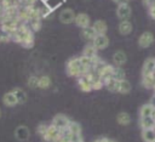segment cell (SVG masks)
Segmentation results:
<instances>
[{
	"instance_id": "obj_1",
	"label": "cell",
	"mask_w": 155,
	"mask_h": 142,
	"mask_svg": "<svg viewBox=\"0 0 155 142\" xmlns=\"http://www.w3.org/2000/svg\"><path fill=\"white\" fill-rule=\"evenodd\" d=\"M12 41L19 44L21 46H23L25 49H31L34 46V41H35L34 32L29 28L28 24L21 23L17 27V29L12 33Z\"/></svg>"
},
{
	"instance_id": "obj_2",
	"label": "cell",
	"mask_w": 155,
	"mask_h": 142,
	"mask_svg": "<svg viewBox=\"0 0 155 142\" xmlns=\"http://www.w3.org/2000/svg\"><path fill=\"white\" fill-rule=\"evenodd\" d=\"M65 72L71 78H80V76L85 75L88 70L81 64L79 57H73V58H69L67 61V63H65Z\"/></svg>"
},
{
	"instance_id": "obj_3",
	"label": "cell",
	"mask_w": 155,
	"mask_h": 142,
	"mask_svg": "<svg viewBox=\"0 0 155 142\" xmlns=\"http://www.w3.org/2000/svg\"><path fill=\"white\" fill-rule=\"evenodd\" d=\"M115 12L120 21H130L131 15H132V8H131L128 1H124L121 4H117Z\"/></svg>"
},
{
	"instance_id": "obj_4",
	"label": "cell",
	"mask_w": 155,
	"mask_h": 142,
	"mask_svg": "<svg viewBox=\"0 0 155 142\" xmlns=\"http://www.w3.org/2000/svg\"><path fill=\"white\" fill-rule=\"evenodd\" d=\"M19 24H21V22L18 21L17 17H13V18H4V21H2V23L0 25V29L12 35V33L17 29V27Z\"/></svg>"
},
{
	"instance_id": "obj_5",
	"label": "cell",
	"mask_w": 155,
	"mask_h": 142,
	"mask_svg": "<svg viewBox=\"0 0 155 142\" xmlns=\"http://www.w3.org/2000/svg\"><path fill=\"white\" fill-rule=\"evenodd\" d=\"M70 119L65 115V114H56L54 117H53V119H52V121H51V124L53 125V126H56L58 130H64V129H67L68 126H69V124H70Z\"/></svg>"
},
{
	"instance_id": "obj_6",
	"label": "cell",
	"mask_w": 155,
	"mask_h": 142,
	"mask_svg": "<svg viewBox=\"0 0 155 142\" xmlns=\"http://www.w3.org/2000/svg\"><path fill=\"white\" fill-rule=\"evenodd\" d=\"M75 12L73 8H63L61 12H59V22L63 23V24H70V23H74V19H75Z\"/></svg>"
},
{
	"instance_id": "obj_7",
	"label": "cell",
	"mask_w": 155,
	"mask_h": 142,
	"mask_svg": "<svg viewBox=\"0 0 155 142\" xmlns=\"http://www.w3.org/2000/svg\"><path fill=\"white\" fill-rule=\"evenodd\" d=\"M59 134H61V130H58L56 126H53L52 124H50L47 126L46 134L42 137V140L45 142H57L58 138H59Z\"/></svg>"
},
{
	"instance_id": "obj_8",
	"label": "cell",
	"mask_w": 155,
	"mask_h": 142,
	"mask_svg": "<svg viewBox=\"0 0 155 142\" xmlns=\"http://www.w3.org/2000/svg\"><path fill=\"white\" fill-rule=\"evenodd\" d=\"M91 44L96 47L97 51L104 50V49H107L108 45H109V38H108L105 34H98V35H96V36L93 38V40L91 41Z\"/></svg>"
},
{
	"instance_id": "obj_9",
	"label": "cell",
	"mask_w": 155,
	"mask_h": 142,
	"mask_svg": "<svg viewBox=\"0 0 155 142\" xmlns=\"http://www.w3.org/2000/svg\"><path fill=\"white\" fill-rule=\"evenodd\" d=\"M154 40H155V38H154V34L151 32H144L138 38V45L142 49H147L154 42Z\"/></svg>"
},
{
	"instance_id": "obj_10",
	"label": "cell",
	"mask_w": 155,
	"mask_h": 142,
	"mask_svg": "<svg viewBox=\"0 0 155 142\" xmlns=\"http://www.w3.org/2000/svg\"><path fill=\"white\" fill-rule=\"evenodd\" d=\"M74 23H75L79 28L84 29V28L91 25V18H90V16H88L87 13H85V12H80V13L75 15Z\"/></svg>"
},
{
	"instance_id": "obj_11",
	"label": "cell",
	"mask_w": 155,
	"mask_h": 142,
	"mask_svg": "<svg viewBox=\"0 0 155 142\" xmlns=\"http://www.w3.org/2000/svg\"><path fill=\"white\" fill-rule=\"evenodd\" d=\"M15 137L18 140V141H28L29 137H30V130L28 126L25 125H18L15 130Z\"/></svg>"
},
{
	"instance_id": "obj_12",
	"label": "cell",
	"mask_w": 155,
	"mask_h": 142,
	"mask_svg": "<svg viewBox=\"0 0 155 142\" xmlns=\"http://www.w3.org/2000/svg\"><path fill=\"white\" fill-rule=\"evenodd\" d=\"M155 72V58L154 57H149L145 59L143 68H142V75H153V73Z\"/></svg>"
},
{
	"instance_id": "obj_13",
	"label": "cell",
	"mask_w": 155,
	"mask_h": 142,
	"mask_svg": "<svg viewBox=\"0 0 155 142\" xmlns=\"http://www.w3.org/2000/svg\"><path fill=\"white\" fill-rule=\"evenodd\" d=\"M113 70H114V66L107 63V64L103 67V69L99 72V76H101V79H102L103 84H105L108 80L113 79Z\"/></svg>"
},
{
	"instance_id": "obj_14",
	"label": "cell",
	"mask_w": 155,
	"mask_h": 142,
	"mask_svg": "<svg viewBox=\"0 0 155 142\" xmlns=\"http://www.w3.org/2000/svg\"><path fill=\"white\" fill-rule=\"evenodd\" d=\"M127 61V56L122 50H117L115 51V53L113 55V62L115 64V67H121L126 63Z\"/></svg>"
},
{
	"instance_id": "obj_15",
	"label": "cell",
	"mask_w": 155,
	"mask_h": 142,
	"mask_svg": "<svg viewBox=\"0 0 155 142\" xmlns=\"http://www.w3.org/2000/svg\"><path fill=\"white\" fill-rule=\"evenodd\" d=\"M91 27L93 28L96 35H98V34H105L107 30H108V25H107L105 21H103V19H97V21H94Z\"/></svg>"
},
{
	"instance_id": "obj_16",
	"label": "cell",
	"mask_w": 155,
	"mask_h": 142,
	"mask_svg": "<svg viewBox=\"0 0 155 142\" xmlns=\"http://www.w3.org/2000/svg\"><path fill=\"white\" fill-rule=\"evenodd\" d=\"M133 25L131 23V21H120L119 25H117V30L121 35H128L130 33H132Z\"/></svg>"
},
{
	"instance_id": "obj_17",
	"label": "cell",
	"mask_w": 155,
	"mask_h": 142,
	"mask_svg": "<svg viewBox=\"0 0 155 142\" xmlns=\"http://www.w3.org/2000/svg\"><path fill=\"white\" fill-rule=\"evenodd\" d=\"M78 86H79V89L82 92H90V91H92V86H91L90 80L86 76H84V75L80 76V78H78Z\"/></svg>"
},
{
	"instance_id": "obj_18",
	"label": "cell",
	"mask_w": 155,
	"mask_h": 142,
	"mask_svg": "<svg viewBox=\"0 0 155 142\" xmlns=\"http://www.w3.org/2000/svg\"><path fill=\"white\" fill-rule=\"evenodd\" d=\"M131 89H132L131 83L127 79H124V80H120L117 83V90H116V92H119L121 95H126V93H128L131 91Z\"/></svg>"
},
{
	"instance_id": "obj_19",
	"label": "cell",
	"mask_w": 155,
	"mask_h": 142,
	"mask_svg": "<svg viewBox=\"0 0 155 142\" xmlns=\"http://www.w3.org/2000/svg\"><path fill=\"white\" fill-rule=\"evenodd\" d=\"M2 103H4L6 107H10V108H11V107H15V106L18 104V102H17L15 95H13L11 91L6 92V93L2 96Z\"/></svg>"
},
{
	"instance_id": "obj_20",
	"label": "cell",
	"mask_w": 155,
	"mask_h": 142,
	"mask_svg": "<svg viewBox=\"0 0 155 142\" xmlns=\"http://www.w3.org/2000/svg\"><path fill=\"white\" fill-rule=\"evenodd\" d=\"M98 51L96 50V47L91 44V42H88L87 45H85V47L82 49V56H85V57H88V58H93V57H96V56H98V53H97Z\"/></svg>"
},
{
	"instance_id": "obj_21",
	"label": "cell",
	"mask_w": 155,
	"mask_h": 142,
	"mask_svg": "<svg viewBox=\"0 0 155 142\" xmlns=\"http://www.w3.org/2000/svg\"><path fill=\"white\" fill-rule=\"evenodd\" d=\"M11 92L15 95L18 104L19 103H24L27 101V93H25V91L22 87H15L13 90H11Z\"/></svg>"
},
{
	"instance_id": "obj_22",
	"label": "cell",
	"mask_w": 155,
	"mask_h": 142,
	"mask_svg": "<svg viewBox=\"0 0 155 142\" xmlns=\"http://www.w3.org/2000/svg\"><path fill=\"white\" fill-rule=\"evenodd\" d=\"M154 104L153 103H145L139 108V118H145V117H151V113L154 110Z\"/></svg>"
},
{
	"instance_id": "obj_23",
	"label": "cell",
	"mask_w": 155,
	"mask_h": 142,
	"mask_svg": "<svg viewBox=\"0 0 155 142\" xmlns=\"http://www.w3.org/2000/svg\"><path fill=\"white\" fill-rule=\"evenodd\" d=\"M139 126L142 130L147 129H153L155 127V121L151 117H145V118H139Z\"/></svg>"
},
{
	"instance_id": "obj_24",
	"label": "cell",
	"mask_w": 155,
	"mask_h": 142,
	"mask_svg": "<svg viewBox=\"0 0 155 142\" xmlns=\"http://www.w3.org/2000/svg\"><path fill=\"white\" fill-rule=\"evenodd\" d=\"M116 121H117L119 125L126 126V125H128V124L131 123V117H130V114L126 113V112H120V113H117V115H116Z\"/></svg>"
},
{
	"instance_id": "obj_25",
	"label": "cell",
	"mask_w": 155,
	"mask_h": 142,
	"mask_svg": "<svg viewBox=\"0 0 155 142\" xmlns=\"http://www.w3.org/2000/svg\"><path fill=\"white\" fill-rule=\"evenodd\" d=\"M142 138L144 142H154L155 141V127L142 130Z\"/></svg>"
},
{
	"instance_id": "obj_26",
	"label": "cell",
	"mask_w": 155,
	"mask_h": 142,
	"mask_svg": "<svg viewBox=\"0 0 155 142\" xmlns=\"http://www.w3.org/2000/svg\"><path fill=\"white\" fill-rule=\"evenodd\" d=\"M94 36H96V33H94V30H93V28L91 25L81 29V38L82 39H85L87 41H92Z\"/></svg>"
},
{
	"instance_id": "obj_27",
	"label": "cell",
	"mask_w": 155,
	"mask_h": 142,
	"mask_svg": "<svg viewBox=\"0 0 155 142\" xmlns=\"http://www.w3.org/2000/svg\"><path fill=\"white\" fill-rule=\"evenodd\" d=\"M52 81H51V78L48 75H41L39 76V81H38V87L41 89V90H46L51 86Z\"/></svg>"
},
{
	"instance_id": "obj_28",
	"label": "cell",
	"mask_w": 155,
	"mask_h": 142,
	"mask_svg": "<svg viewBox=\"0 0 155 142\" xmlns=\"http://www.w3.org/2000/svg\"><path fill=\"white\" fill-rule=\"evenodd\" d=\"M140 83L145 89L151 90L153 86L155 85V78L153 75H142V81Z\"/></svg>"
},
{
	"instance_id": "obj_29",
	"label": "cell",
	"mask_w": 155,
	"mask_h": 142,
	"mask_svg": "<svg viewBox=\"0 0 155 142\" xmlns=\"http://www.w3.org/2000/svg\"><path fill=\"white\" fill-rule=\"evenodd\" d=\"M113 79H114V80H116V81H120V80L126 79V73H125V70H124L121 67H115V66H114V70H113Z\"/></svg>"
},
{
	"instance_id": "obj_30",
	"label": "cell",
	"mask_w": 155,
	"mask_h": 142,
	"mask_svg": "<svg viewBox=\"0 0 155 142\" xmlns=\"http://www.w3.org/2000/svg\"><path fill=\"white\" fill-rule=\"evenodd\" d=\"M68 130L70 131V134H82V127L78 121H73L71 120L69 126H68Z\"/></svg>"
},
{
	"instance_id": "obj_31",
	"label": "cell",
	"mask_w": 155,
	"mask_h": 142,
	"mask_svg": "<svg viewBox=\"0 0 155 142\" xmlns=\"http://www.w3.org/2000/svg\"><path fill=\"white\" fill-rule=\"evenodd\" d=\"M57 142H70V131L68 130V127L64 130H61L59 138Z\"/></svg>"
},
{
	"instance_id": "obj_32",
	"label": "cell",
	"mask_w": 155,
	"mask_h": 142,
	"mask_svg": "<svg viewBox=\"0 0 155 142\" xmlns=\"http://www.w3.org/2000/svg\"><path fill=\"white\" fill-rule=\"evenodd\" d=\"M38 81H39V76L36 75H30L27 80V86L29 89H38Z\"/></svg>"
},
{
	"instance_id": "obj_33",
	"label": "cell",
	"mask_w": 155,
	"mask_h": 142,
	"mask_svg": "<svg viewBox=\"0 0 155 142\" xmlns=\"http://www.w3.org/2000/svg\"><path fill=\"white\" fill-rule=\"evenodd\" d=\"M1 5L5 8H10V7H18L19 6V1L18 0H1Z\"/></svg>"
},
{
	"instance_id": "obj_34",
	"label": "cell",
	"mask_w": 155,
	"mask_h": 142,
	"mask_svg": "<svg viewBox=\"0 0 155 142\" xmlns=\"http://www.w3.org/2000/svg\"><path fill=\"white\" fill-rule=\"evenodd\" d=\"M117 83H119V81H116V80H114V79H110V80H108V81L104 84V86H105L109 91L116 92V90H117Z\"/></svg>"
},
{
	"instance_id": "obj_35",
	"label": "cell",
	"mask_w": 155,
	"mask_h": 142,
	"mask_svg": "<svg viewBox=\"0 0 155 142\" xmlns=\"http://www.w3.org/2000/svg\"><path fill=\"white\" fill-rule=\"evenodd\" d=\"M10 41H12V35L0 29V42L7 44V42H10Z\"/></svg>"
},
{
	"instance_id": "obj_36",
	"label": "cell",
	"mask_w": 155,
	"mask_h": 142,
	"mask_svg": "<svg viewBox=\"0 0 155 142\" xmlns=\"http://www.w3.org/2000/svg\"><path fill=\"white\" fill-rule=\"evenodd\" d=\"M47 124H45V123H41V124H39L38 125V127H36V132H38V135L42 138L44 136H45V134H46V130H47Z\"/></svg>"
},
{
	"instance_id": "obj_37",
	"label": "cell",
	"mask_w": 155,
	"mask_h": 142,
	"mask_svg": "<svg viewBox=\"0 0 155 142\" xmlns=\"http://www.w3.org/2000/svg\"><path fill=\"white\" fill-rule=\"evenodd\" d=\"M18 1H19V6L23 7H31L38 2V0H18Z\"/></svg>"
},
{
	"instance_id": "obj_38",
	"label": "cell",
	"mask_w": 155,
	"mask_h": 142,
	"mask_svg": "<svg viewBox=\"0 0 155 142\" xmlns=\"http://www.w3.org/2000/svg\"><path fill=\"white\" fill-rule=\"evenodd\" d=\"M84 141L82 134H70V142H81Z\"/></svg>"
},
{
	"instance_id": "obj_39",
	"label": "cell",
	"mask_w": 155,
	"mask_h": 142,
	"mask_svg": "<svg viewBox=\"0 0 155 142\" xmlns=\"http://www.w3.org/2000/svg\"><path fill=\"white\" fill-rule=\"evenodd\" d=\"M149 16H150L153 19H155V5H151V6L149 7Z\"/></svg>"
},
{
	"instance_id": "obj_40",
	"label": "cell",
	"mask_w": 155,
	"mask_h": 142,
	"mask_svg": "<svg viewBox=\"0 0 155 142\" xmlns=\"http://www.w3.org/2000/svg\"><path fill=\"white\" fill-rule=\"evenodd\" d=\"M143 2H144V5L148 6V7H150L151 5H155V0H143Z\"/></svg>"
},
{
	"instance_id": "obj_41",
	"label": "cell",
	"mask_w": 155,
	"mask_h": 142,
	"mask_svg": "<svg viewBox=\"0 0 155 142\" xmlns=\"http://www.w3.org/2000/svg\"><path fill=\"white\" fill-rule=\"evenodd\" d=\"M94 142H110V140L107 137H99V138L94 140Z\"/></svg>"
},
{
	"instance_id": "obj_42",
	"label": "cell",
	"mask_w": 155,
	"mask_h": 142,
	"mask_svg": "<svg viewBox=\"0 0 155 142\" xmlns=\"http://www.w3.org/2000/svg\"><path fill=\"white\" fill-rule=\"evenodd\" d=\"M2 21H4V12H0V25H1Z\"/></svg>"
},
{
	"instance_id": "obj_43",
	"label": "cell",
	"mask_w": 155,
	"mask_h": 142,
	"mask_svg": "<svg viewBox=\"0 0 155 142\" xmlns=\"http://www.w3.org/2000/svg\"><path fill=\"white\" fill-rule=\"evenodd\" d=\"M111 1H114V2H116V4H121V2H124V1H126V0H111Z\"/></svg>"
},
{
	"instance_id": "obj_44",
	"label": "cell",
	"mask_w": 155,
	"mask_h": 142,
	"mask_svg": "<svg viewBox=\"0 0 155 142\" xmlns=\"http://www.w3.org/2000/svg\"><path fill=\"white\" fill-rule=\"evenodd\" d=\"M151 118H153L154 121H155V107H154V110H153V113H151Z\"/></svg>"
},
{
	"instance_id": "obj_45",
	"label": "cell",
	"mask_w": 155,
	"mask_h": 142,
	"mask_svg": "<svg viewBox=\"0 0 155 142\" xmlns=\"http://www.w3.org/2000/svg\"><path fill=\"white\" fill-rule=\"evenodd\" d=\"M0 117H1V109H0Z\"/></svg>"
},
{
	"instance_id": "obj_46",
	"label": "cell",
	"mask_w": 155,
	"mask_h": 142,
	"mask_svg": "<svg viewBox=\"0 0 155 142\" xmlns=\"http://www.w3.org/2000/svg\"><path fill=\"white\" fill-rule=\"evenodd\" d=\"M0 4H1V0H0Z\"/></svg>"
},
{
	"instance_id": "obj_47",
	"label": "cell",
	"mask_w": 155,
	"mask_h": 142,
	"mask_svg": "<svg viewBox=\"0 0 155 142\" xmlns=\"http://www.w3.org/2000/svg\"><path fill=\"white\" fill-rule=\"evenodd\" d=\"M81 142H84V141H81Z\"/></svg>"
},
{
	"instance_id": "obj_48",
	"label": "cell",
	"mask_w": 155,
	"mask_h": 142,
	"mask_svg": "<svg viewBox=\"0 0 155 142\" xmlns=\"http://www.w3.org/2000/svg\"><path fill=\"white\" fill-rule=\"evenodd\" d=\"M126 1H128V0H126Z\"/></svg>"
},
{
	"instance_id": "obj_49",
	"label": "cell",
	"mask_w": 155,
	"mask_h": 142,
	"mask_svg": "<svg viewBox=\"0 0 155 142\" xmlns=\"http://www.w3.org/2000/svg\"><path fill=\"white\" fill-rule=\"evenodd\" d=\"M154 142H155V141H154Z\"/></svg>"
}]
</instances>
